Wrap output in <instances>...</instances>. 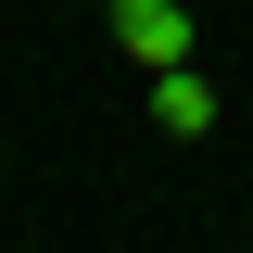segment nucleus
I'll list each match as a JSON object with an SVG mask.
<instances>
[{"instance_id":"nucleus-1","label":"nucleus","mask_w":253,"mask_h":253,"mask_svg":"<svg viewBox=\"0 0 253 253\" xmlns=\"http://www.w3.org/2000/svg\"><path fill=\"white\" fill-rule=\"evenodd\" d=\"M101 51L126 76H177V63H203V13L190 0H101Z\"/></svg>"},{"instance_id":"nucleus-2","label":"nucleus","mask_w":253,"mask_h":253,"mask_svg":"<svg viewBox=\"0 0 253 253\" xmlns=\"http://www.w3.org/2000/svg\"><path fill=\"white\" fill-rule=\"evenodd\" d=\"M139 126H152L165 152H203V139L228 126V89L203 76V63H177V76H139Z\"/></svg>"},{"instance_id":"nucleus-3","label":"nucleus","mask_w":253,"mask_h":253,"mask_svg":"<svg viewBox=\"0 0 253 253\" xmlns=\"http://www.w3.org/2000/svg\"><path fill=\"white\" fill-rule=\"evenodd\" d=\"M89 13H101V0H89Z\"/></svg>"}]
</instances>
